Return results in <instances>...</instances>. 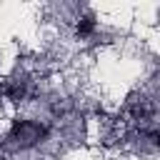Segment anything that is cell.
Instances as JSON below:
<instances>
[{
	"instance_id": "obj_1",
	"label": "cell",
	"mask_w": 160,
	"mask_h": 160,
	"mask_svg": "<svg viewBox=\"0 0 160 160\" xmlns=\"http://www.w3.org/2000/svg\"><path fill=\"white\" fill-rule=\"evenodd\" d=\"M40 135H42V128L38 122H15V128H12V138H20L22 145L40 140Z\"/></svg>"
}]
</instances>
